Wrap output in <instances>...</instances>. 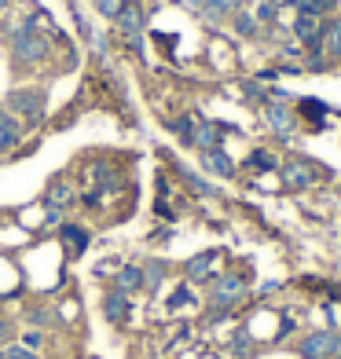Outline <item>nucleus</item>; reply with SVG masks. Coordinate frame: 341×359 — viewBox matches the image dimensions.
<instances>
[{
	"label": "nucleus",
	"mask_w": 341,
	"mask_h": 359,
	"mask_svg": "<svg viewBox=\"0 0 341 359\" xmlns=\"http://www.w3.org/2000/svg\"><path fill=\"white\" fill-rule=\"evenodd\" d=\"M11 55L19 67H34V62H44L48 59V41L37 34L34 19H26L22 26H15L11 34Z\"/></svg>",
	"instance_id": "nucleus-1"
},
{
	"label": "nucleus",
	"mask_w": 341,
	"mask_h": 359,
	"mask_svg": "<svg viewBox=\"0 0 341 359\" xmlns=\"http://www.w3.org/2000/svg\"><path fill=\"white\" fill-rule=\"evenodd\" d=\"M4 110L22 114V118L34 125V121L44 118V92H41V88H15V92L8 95V107H4Z\"/></svg>",
	"instance_id": "nucleus-2"
},
{
	"label": "nucleus",
	"mask_w": 341,
	"mask_h": 359,
	"mask_svg": "<svg viewBox=\"0 0 341 359\" xmlns=\"http://www.w3.org/2000/svg\"><path fill=\"white\" fill-rule=\"evenodd\" d=\"M297 352H301L305 359H330V355L341 352V334H330V330L308 334L301 345H297Z\"/></svg>",
	"instance_id": "nucleus-3"
},
{
	"label": "nucleus",
	"mask_w": 341,
	"mask_h": 359,
	"mask_svg": "<svg viewBox=\"0 0 341 359\" xmlns=\"http://www.w3.org/2000/svg\"><path fill=\"white\" fill-rule=\"evenodd\" d=\"M114 22H118V29H121L125 37H140V29L147 26V15H143V4H140V0H128V4L118 11V19H114Z\"/></svg>",
	"instance_id": "nucleus-4"
},
{
	"label": "nucleus",
	"mask_w": 341,
	"mask_h": 359,
	"mask_svg": "<svg viewBox=\"0 0 341 359\" xmlns=\"http://www.w3.org/2000/svg\"><path fill=\"white\" fill-rule=\"evenodd\" d=\"M242 293H246V286H242L239 275H220V279L213 283V290H209V297H213L217 304H235Z\"/></svg>",
	"instance_id": "nucleus-5"
},
{
	"label": "nucleus",
	"mask_w": 341,
	"mask_h": 359,
	"mask_svg": "<svg viewBox=\"0 0 341 359\" xmlns=\"http://www.w3.org/2000/svg\"><path fill=\"white\" fill-rule=\"evenodd\" d=\"M22 133H26V128H22L19 121H15V114L0 107V154L15 151V143L22 140Z\"/></svg>",
	"instance_id": "nucleus-6"
},
{
	"label": "nucleus",
	"mask_w": 341,
	"mask_h": 359,
	"mask_svg": "<svg viewBox=\"0 0 341 359\" xmlns=\"http://www.w3.org/2000/svg\"><path fill=\"white\" fill-rule=\"evenodd\" d=\"M316 180V169L308 165V161H290V165H283V184L290 191H301V187H312Z\"/></svg>",
	"instance_id": "nucleus-7"
},
{
	"label": "nucleus",
	"mask_w": 341,
	"mask_h": 359,
	"mask_svg": "<svg viewBox=\"0 0 341 359\" xmlns=\"http://www.w3.org/2000/svg\"><path fill=\"white\" fill-rule=\"evenodd\" d=\"M202 165H206V172L224 176V180H232V176H235V161L227 158L220 147H213V151H202Z\"/></svg>",
	"instance_id": "nucleus-8"
},
{
	"label": "nucleus",
	"mask_w": 341,
	"mask_h": 359,
	"mask_svg": "<svg viewBox=\"0 0 341 359\" xmlns=\"http://www.w3.org/2000/svg\"><path fill=\"white\" fill-rule=\"evenodd\" d=\"M294 34H297V41H305V44H319V37H323V22H319V15L301 11V15H297V26H294Z\"/></svg>",
	"instance_id": "nucleus-9"
},
{
	"label": "nucleus",
	"mask_w": 341,
	"mask_h": 359,
	"mask_svg": "<svg viewBox=\"0 0 341 359\" xmlns=\"http://www.w3.org/2000/svg\"><path fill=\"white\" fill-rule=\"evenodd\" d=\"M103 312H107V319H110V323H125V316H128V293H121V290L107 293Z\"/></svg>",
	"instance_id": "nucleus-10"
},
{
	"label": "nucleus",
	"mask_w": 341,
	"mask_h": 359,
	"mask_svg": "<svg viewBox=\"0 0 341 359\" xmlns=\"http://www.w3.org/2000/svg\"><path fill=\"white\" fill-rule=\"evenodd\" d=\"M59 238H62V242H70V253H74V257H77V253H85V246H88V231H85V227H77V224H62Z\"/></svg>",
	"instance_id": "nucleus-11"
},
{
	"label": "nucleus",
	"mask_w": 341,
	"mask_h": 359,
	"mask_svg": "<svg viewBox=\"0 0 341 359\" xmlns=\"http://www.w3.org/2000/svg\"><path fill=\"white\" fill-rule=\"evenodd\" d=\"M319 48H323V52H327V55H341V22H327V26H323V37H319Z\"/></svg>",
	"instance_id": "nucleus-12"
},
{
	"label": "nucleus",
	"mask_w": 341,
	"mask_h": 359,
	"mask_svg": "<svg viewBox=\"0 0 341 359\" xmlns=\"http://www.w3.org/2000/svg\"><path fill=\"white\" fill-rule=\"evenodd\" d=\"M191 143H199L202 151H213V147H220V125H199L191 133Z\"/></svg>",
	"instance_id": "nucleus-13"
},
{
	"label": "nucleus",
	"mask_w": 341,
	"mask_h": 359,
	"mask_svg": "<svg viewBox=\"0 0 341 359\" xmlns=\"http://www.w3.org/2000/svg\"><path fill=\"white\" fill-rule=\"evenodd\" d=\"M147 283H143V271L140 268H133V264H125L121 271H118V290L121 293H136V290H143Z\"/></svg>",
	"instance_id": "nucleus-14"
},
{
	"label": "nucleus",
	"mask_w": 341,
	"mask_h": 359,
	"mask_svg": "<svg viewBox=\"0 0 341 359\" xmlns=\"http://www.w3.org/2000/svg\"><path fill=\"white\" fill-rule=\"evenodd\" d=\"M213 264H217V253H202V257L187 260V279H206L213 271Z\"/></svg>",
	"instance_id": "nucleus-15"
},
{
	"label": "nucleus",
	"mask_w": 341,
	"mask_h": 359,
	"mask_svg": "<svg viewBox=\"0 0 341 359\" xmlns=\"http://www.w3.org/2000/svg\"><path fill=\"white\" fill-rule=\"evenodd\" d=\"M268 121H272L275 133H294V118H290L283 107H268Z\"/></svg>",
	"instance_id": "nucleus-16"
},
{
	"label": "nucleus",
	"mask_w": 341,
	"mask_h": 359,
	"mask_svg": "<svg viewBox=\"0 0 341 359\" xmlns=\"http://www.w3.org/2000/svg\"><path fill=\"white\" fill-rule=\"evenodd\" d=\"M0 359H37V352L22 345H0Z\"/></svg>",
	"instance_id": "nucleus-17"
},
{
	"label": "nucleus",
	"mask_w": 341,
	"mask_h": 359,
	"mask_svg": "<svg viewBox=\"0 0 341 359\" xmlns=\"http://www.w3.org/2000/svg\"><path fill=\"white\" fill-rule=\"evenodd\" d=\"M250 169H279V161H275V154H268V151H253Z\"/></svg>",
	"instance_id": "nucleus-18"
},
{
	"label": "nucleus",
	"mask_w": 341,
	"mask_h": 359,
	"mask_svg": "<svg viewBox=\"0 0 341 359\" xmlns=\"http://www.w3.org/2000/svg\"><path fill=\"white\" fill-rule=\"evenodd\" d=\"M128 4V0H95V11L107 15V19H118V11Z\"/></svg>",
	"instance_id": "nucleus-19"
},
{
	"label": "nucleus",
	"mask_w": 341,
	"mask_h": 359,
	"mask_svg": "<svg viewBox=\"0 0 341 359\" xmlns=\"http://www.w3.org/2000/svg\"><path fill=\"white\" fill-rule=\"evenodd\" d=\"M301 11H312V15H323V11H330L337 0H297Z\"/></svg>",
	"instance_id": "nucleus-20"
},
{
	"label": "nucleus",
	"mask_w": 341,
	"mask_h": 359,
	"mask_svg": "<svg viewBox=\"0 0 341 359\" xmlns=\"http://www.w3.org/2000/svg\"><path fill=\"white\" fill-rule=\"evenodd\" d=\"M235 29H239V34H246V37H250L253 29H257V22L250 19V15H235Z\"/></svg>",
	"instance_id": "nucleus-21"
},
{
	"label": "nucleus",
	"mask_w": 341,
	"mask_h": 359,
	"mask_svg": "<svg viewBox=\"0 0 341 359\" xmlns=\"http://www.w3.org/2000/svg\"><path fill=\"white\" fill-rule=\"evenodd\" d=\"M48 202H52V205H59V202L67 205V202H70V187H67V184H62V187H55L52 194H48Z\"/></svg>",
	"instance_id": "nucleus-22"
},
{
	"label": "nucleus",
	"mask_w": 341,
	"mask_h": 359,
	"mask_svg": "<svg viewBox=\"0 0 341 359\" xmlns=\"http://www.w3.org/2000/svg\"><path fill=\"white\" fill-rule=\"evenodd\" d=\"M41 341H44L41 330H29V334H22V348H34V352H37V348H41Z\"/></svg>",
	"instance_id": "nucleus-23"
},
{
	"label": "nucleus",
	"mask_w": 341,
	"mask_h": 359,
	"mask_svg": "<svg viewBox=\"0 0 341 359\" xmlns=\"http://www.w3.org/2000/svg\"><path fill=\"white\" fill-rule=\"evenodd\" d=\"M29 323H37V326H44V323H52V312H44V308H34V312L26 316Z\"/></svg>",
	"instance_id": "nucleus-24"
},
{
	"label": "nucleus",
	"mask_w": 341,
	"mask_h": 359,
	"mask_svg": "<svg viewBox=\"0 0 341 359\" xmlns=\"http://www.w3.org/2000/svg\"><path fill=\"white\" fill-rule=\"evenodd\" d=\"M305 107V114H308V118H312V114H316V118H323V114H327V107H323V103H312V100H308V103H301Z\"/></svg>",
	"instance_id": "nucleus-25"
},
{
	"label": "nucleus",
	"mask_w": 341,
	"mask_h": 359,
	"mask_svg": "<svg viewBox=\"0 0 341 359\" xmlns=\"http://www.w3.org/2000/svg\"><path fill=\"white\" fill-rule=\"evenodd\" d=\"M180 4H184V8H191V11H202L206 0H180Z\"/></svg>",
	"instance_id": "nucleus-26"
},
{
	"label": "nucleus",
	"mask_w": 341,
	"mask_h": 359,
	"mask_svg": "<svg viewBox=\"0 0 341 359\" xmlns=\"http://www.w3.org/2000/svg\"><path fill=\"white\" fill-rule=\"evenodd\" d=\"M8 334H11V323H8V319H0V341H4Z\"/></svg>",
	"instance_id": "nucleus-27"
},
{
	"label": "nucleus",
	"mask_w": 341,
	"mask_h": 359,
	"mask_svg": "<svg viewBox=\"0 0 341 359\" xmlns=\"http://www.w3.org/2000/svg\"><path fill=\"white\" fill-rule=\"evenodd\" d=\"M8 4H11V0H0V15H4V11H8Z\"/></svg>",
	"instance_id": "nucleus-28"
},
{
	"label": "nucleus",
	"mask_w": 341,
	"mask_h": 359,
	"mask_svg": "<svg viewBox=\"0 0 341 359\" xmlns=\"http://www.w3.org/2000/svg\"><path fill=\"white\" fill-rule=\"evenodd\" d=\"M330 359H341V352H337V355H330Z\"/></svg>",
	"instance_id": "nucleus-29"
}]
</instances>
